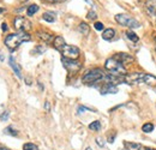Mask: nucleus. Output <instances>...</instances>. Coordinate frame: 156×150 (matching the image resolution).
Listing matches in <instances>:
<instances>
[{
    "label": "nucleus",
    "instance_id": "nucleus-8",
    "mask_svg": "<svg viewBox=\"0 0 156 150\" xmlns=\"http://www.w3.org/2000/svg\"><path fill=\"white\" fill-rule=\"evenodd\" d=\"M144 73L143 72H133V73H126L125 75V83L126 84H138L142 83V78Z\"/></svg>",
    "mask_w": 156,
    "mask_h": 150
},
{
    "label": "nucleus",
    "instance_id": "nucleus-7",
    "mask_svg": "<svg viewBox=\"0 0 156 150\" xmlns=\"http://www.w3.org/2000/svg\"><path fill=\"white\" fill-rule=\"evenodd\" d=\"M13 25L18 31H25V33L31 29V23L25 17H22V16H17L13 19Z\"/></svg>",
    "mask_w": 156,
    "mask_h": 150
},
{
    "label": "nucleus",
    "instance_id": "nucleus-2",
    "mask_svg": "<svg viewBox=\"0 0 156 150\" xmlns=\"http://www.w3.org/2000/svg\"><path fill=\"white\" fill-rule=\"evenodd\" d=\"M104 68L109 71L112 75H119V76H125L126 72V68L124 66L122 62H120L119 60H117L115 58H109L106 60L104 62Z\"/></svg>",
    "mask_w": 156,
    "mask_h": 150
},
{
    "label": "nucleus",
    "instance_id": "nucleus-26",
    "mask_svg": "<svg viewBox=\"0 0 156 150\" xmlns=\"http://www.w3.org/2000/svg\"><path fill=\"white\" fill-rule=\"evenodd\" d=\"M45 51H46L45 47H42V46H36L35 48H34V51H32V53H35V54H42V53H45Z\"/></svg>",
    "mask_w": 156,
    "mask_h": 150
},
{
    "label": "nucleus",
    "instance_id": "nucleus-35",
    "mask_svg": "<svg viewBox=\"0 0 156 150\" xmlns=\"http://www.w3.org/2000/svg\"><path fill=\"white\" fill-rule=\"evenodd\" d=\"M4 59H5V57H4V55H3V53L0 52V60H1V61H4Z\"/></svg>",
    "mask_w": 156,
    "mask_h": 150
},
{
    "label": "nucleus",
    "instance_id": "nucleus-9",
    "mask_svg": "<svg viewBox=\"0 0 156 150\" xmlns=\"http://www.w3.org/2000/svg\"><path fill=\"white\" fill-rule=\"evenodd\" d=\"M113 58H115L117 60H119L122 64H129V62H132L133 61V57L131 54H127V53H118L115 54Z\"/></svg>",
    "mask_w": 156,
    "mask_h": 150
},
{
    "label": "nucleus",
    "instance_id": "nucleus-12",
    "mask_svg": "<svg viewBox=\"0 0 156 150\" xmlns=\"http://www.w3.org/2000/svg\"><path fill=\"white\" fill-rule=\"evenodd\" d=\"M66 45L65 43V40L61 37V36H56V37H54V40H53V46H54V48L56 49V51H61L63 48H64V46Z\"/></svg>",
    "mask_w": 156,
    "mask_h": 150
},
{
    "label": "nucleus",
    "instance_id": "nucleus-38",
    "mask_svg": "<svg viewBox=\"0 0 156 150\" xmlns=\"http://www.w3.org/2000/svg\"><path fill=\"white\" fill-rule=\"evenodd\" d=\"M5 11V9H0V13H1V12H4Z\"/></svg>",
    "mask_w": 156,
    "mask_h": 150
},
{
    "label": "nucleus",
    "instance_id": "nucleus-27",
    "mask_svg": "<svg viewBox=\"0 0 156 150\" xmlns=\"http://www.w3.org/2000/svg\"><path fill=\"white\" fill-rule=\"evenodd\" d=\"M87 17H88V19H90V21H94V19L97 18V14H96V12H94V11H89Z\"/></svg>",
    "mask_w": 156,
    "mask_h": 150
},
{
    "label": "nucleus",
    "instance_id": "nucleus-37",
    "mask_svg": "<svg viewBox=\"0 0 156 150\" xmlns=\"http://www.w3.org/2000/svg\"><path fill=\"white\" fill-rule=\"evenodd\" d=\"M143 150H156V149H150V148H143Z\"/></svg>",
    "mask_w": 156,
    "mask_h": 150
},
{
    "label": "nucleus",
    "instance_id": "nucleus-21",
    "mask_svg": "<svg viewBox=\"0 0 156 150\" xmlns=\"http://www.w3.org/2000/svg\"><path fill=\"white\" fill-rule=\"evenodd\" d=\"M89 129L91 130V131H95V132L100 131V129H101V123L98 121V120H95V121H93L91 124L89 125Z\"/></svg>",
    "mask_w": 156,
    "mask_h": 150
},
{
    "label": "nucleus",
    "instance_id": "nucleus-17",
    "mask_svg": "<svg viewBox=\"0 0 156 150\" xmlns=\"http://www.w3.org/2000/svg\"><path fill=\"white\" fill-rule=\"evenodd\" d=\"M78 30L80 31V34H83V35H89V33H90V28H89V25L87 24V23H84V22H82L80 24L78 25Z\"/></svg>",
    "mask_w": 156,
    "mask_h": 150
},
{
    "label": "nucleus",
    "instance_id": "nucleus-29",
    "mask_svg": "<svg viewBox=\"0 0 156 150\" xmlns=\"http://www.w3.org/2000/svg\"><path fill=\"white\" fill-rule=\"evenodd\" d=\"M94 28L96 29V30H98V31H101V30H103V28H104V25L102 24L101 22H96L95 24H94Z\"/></svg>",
    "mask_w": 156,
    "mask_h": 150
},
{
    "label": "nucleus",
    "instance_id": "nucleus-16",
    "mask_svg": "<svg viewBox=\"0 0 156 150\" xmlns=\"http://www.w3.org/2000/svg\"><path fill=\"white\" fill-rule=\"evenodd\" d=\"M142 83L146 84V85H156V77L153 75H145L142 78Z\"/></svg>",
    "mask_w": 156,
    "mask_h": 150
},
{
    "label": "nucleus",
    "instance_id": "nucleus-15",
    "mask_svg": "<svg viewBox=\"0 0 156 150\" xmlns=\"http://www.w3.org/2000/svg\"><path fill=\"white\" fill-rule=\"evenodd\" d=\"M10 66L12 67L13 72L16 73V76H17L18 78H22V72H21V67L18 66V64L14 61L13 57H10Z\"/></svg>",
    "mask_w": 156,
    "mask_h": 150
},
{
    "label": "nucleus",
    "instance_id": "nucleus-23",
    "mask_svg": "<svg viewBox=\"0 0 156 150\" xmlns=\"http://www.w3.org/2000/svg\"><path fill=\"white\" fill-rule=\"evenodd\" d=\"M38 11V6L37 5H30L29 7H28V10H27V14L28 16H34L36 12Z\"/></svg>",
    "mask_w": 156,
    "mask_h": 150
},
{
    "label": "nucleus",
    "instance_id": "nucleus-20",
    "mask_svg": "<svg viewBox=\"0 0 156 150\" xmlns=\"http://www.w3.org/2000/svg\"><path fill=\"white\" fill-rule=\"evenodd\" d=\"M126 36H127V38H129V40H131L132 42H138V40H139L138 35H137V34H135L133 31H131V30L126 31Z\"/></svg>",
    "mask_w": 156,
    "mask_h": 150
},
{
    "label": "nucleus",
    "instance_id": "nucleus-41",
    "mask_svg": "<svg viewBox=\"0 0 156 150\" xmlns=\"http://www.w3.org/2000/svg\"><path fill=\"white\" fill-rule=\"evenodd\" d=\"M155 51H156V49H155Z\"/></svg>",
    "mask_w": 156,
    "mask_h": 150
},
{
    "label": "nucleus",
    "instance_id": "nucleus-24",
    "mask_svg": "<svg viewBox=\"0 0 156 150\" xmlns=\"http://www.w3.org/2000/svg\"><path fill=\"white\" fill-rule=\"evenodd\" d=\"M154 127H155V126H154L151 123H146V124H144V125L142 126V131H143L144 133H149V132H151V131L154 130Z\"/></svg>",
    "mask_w": 156,
    "mask_h": 150
},
{
    "label": "nucleus",
    "instance_id": "nucleus-19",
    "mask_svg": "<svg viewBox=\"0 0 156 150\" xmlns=\"http://www.w3.org/2000/svg\"><path fill=\"white\" fill-rule=\"evenodd\" d=\"M125 148L127 150H141V144H137V143H130V142H125L124 143Z\"/></svg>",
    "mask_w": 156,
    "mask_h": 150
},
{
    "label": "nucleus",
    "instance_id": "nucleus-34",
    "mask_svg": "<svg viewBox=\"0 0 156 150\" xmlns=\"http://www.w3.org/2000/svg\"><path fill=\"white\" fill-rule=\"evenodd\" d=\"M1 30L3 31H6L7 30V24H6V23H3V24H1Z\"/></svg>",
    "mask_w": 156,
    "mask_h": 150
},
{
    "label": "nucleus",
    "instance_id": "nucleus-11",
    "mask_svg": "<svg viewBox=\"0 0 156 150\" xmlns=\"http://www.w3.org/2000/svg\"><path fill=\"white\" fill-rule=\"evenodd\" d=\"M145 10L150 16H156V0H146Z\"/></svg>",
    "mask_w": 156,
    "mask_h": 150
},
{
    "label": "nucleus",
    "instance_id": "nucleus-1",
    "mask_svg": "<svg viewBox=\"0 0 156 150\" xmlns=\"http://www.w3.org/2000/svg\"><path fill=\"white\" fill-rule=\"evenodd\" d=\"M30 35L25 31H18L16 34H10L7 35L5 38V45L10 51H14L17 49L18 47L23 43V42H28L30 41Z\"/></svg>",
    "mask_w": 156,
    "mask_h": 150
},
{
    "label": "nucleus",
    "instance_id": "nucleus-30",
    "mask_svg": "<svg viewBox=\"0 0 156 150\" xmlns=\"http://www.w3.org/2000/svg\"><path fill=\"white\" fill-rule=\"evenodd\" d=\"M96 143H97V145H98V147H101V148H103V147H104V142H103V139H102V138H96Z\"/></svg>",
    "mask_w": 156,
    "mask_h": 150
},
{
    "label": "nucleus",
    "instance_id": "nucleus-6",
    "mask_svg": "<svg viewBox=\"0 0 156 150\" xmlns=\"http://www.w3.org/2000/svg\"><path fill=\"white\" fill-rule=\"evenodd\" d=\"M64 58H69V59H77L80 54L79 48H77L76 46H70V45H65L64 48L60 51Z\"/></svg>",
    "mask_w": 156,
    "mask_h": 150
},
{
    "label": "nucleus",
    "instance_id": "nucleus-10",
    "mask_svg": "<svg viewBox=\"0 0 156 150\" xmlns=\"http://www.w3.org/2000/svg\"><path fill=\"white\" fill-rule=\"evenodd\" d=\"M117 92H118L117 85H113L111 83L104 84L101 88V94H102V95H106V94H117Z\"/></svg>",
    "mask_w": 156,
    "mask_h": 150
},
{
    "label": "nucleus",
    "instance_id": "nucleus-40",
    "mask_svg": "<svg viewBox=\"0 0 156 150\" xmlns=\"http://www.w3.org/2000/svg\"><path fill=\"white\" fill-rule=\"evenodd\" d=\"M155 41H156V38H155Z\"/></svg>",
    "mask_w": 156,
    "mask_h": 150
},
{
    "label": "nucleus",
    "instance_id": "nucleus-31",
    "mask_svg": "<svg viewBox=\"0 0 156 150\" xmlns=\"http://www.w3.org/2000/svg\"><path fill=\"white\" fill-rule=\"evenodd\" d=\"M88 108H85V107H82V106H79L78 107V113H83L84 110H87Z\"/></svg>",
    "mask_w": 156,
    "mask_h": 150
},
{
    "label": "nucleus",
    "instance_id": "nucleus-14",
    "mask_svg": "<svg viewBox=\"0 0 156 150\" xmlns=\"http://www.w3.org/2000/svg\"><path fill=\"white\" fill-rule=\"evenodd\" d=\"M36 35H37V37L40 38V40H42L43 42H46V43H48V42H51L52 40H54L53 38V36L51 35V34H48V33H45V31H37L36 33Z\"/></svg>",
    "mask_w": 156,
    "mask_h": 150
},
{
    "label": "nucleus",
    "instance_id": "nucleus-33",
    "mask_svg": "<svg viewBox=\"0 0 156 150\" xmlns=\"http://www.w3.org/2000/svg\"><path fill=\"white\" fill-rule=\"evenodd\" d=\"M48 3H63L65 0H47Z\"/></svg>",
    "mask_w": 156,
    "mask_h": 150
},
{
    "label": "nucleus",
    "instance_id": "nucleus-4",
    "mask_svg": "<svg viewBox=\"0 0 156 150\" xmlns=\"http://www.w3.org/2000/svg\"><path fill=\"white\" fill-rule=\"evenodd\" d=\"M104 77L103 75V71L101 68H94V70H90L88 72L83 76L82 81L83 83H87V84H91V83H95V82H98L100 79Z\"/></svg>",
    "mask_w": 156,
    "mask_h": 150
},
{
    "label": "nucleus",
    "instance_id": "nucleus-13",
    "mask_svg": "<svg viewBox=\"0 0 156 150\" xmlns=\"http://www.w3.org/2000/svg\"><path fill=\"white\" fill-rule=\"evenodd\" d=\"M114 36H115V30L112 29V28L103 30V33H102V38H103V40H106V41L113 40Z\"/></svg>",
    "mask_w": 156,
    "mask_h": 150
},
{
    "label": "nucleus",
    "instance_id": "nucleus-32",
    "mask_svg": "<svg viewBox=\"0 0 156 150\" xmlns=\"http://www.w3.org/2000/svg\"><path fill=\"white\" fill-rule=\"evenodd\" d=\"M45 108H46L47 112H49V110H51V108H49V102H48V101L45 102Z\"/></svg>",
    "mask_w": 156,
    "mask_h": 150
},
{
    "label": "nucleus",
    "instance_id": "nucleus-22",
    "mask_svg": "<svg viewBox=\"0 0 156 150\" xmlns=\"http://www.w3.org/2000/svg\"><path fill=\"white\" fill-rule=\"evenodd\" d=\"M5 135H9V136H18V132L16 131L12 126H7V127L4 130Z\"/></svg>",
    "mask_w": 156,
    "mask_h": 150
},
{
    "label": "nucleus",
    "instance_id": "nucleus-3",
    "mask_svg": "<svg viewBox=\"0 0 156 150\" xmlns=\"http://www.w3.org/2000/svg\"><path fill=\"white\" fill-rule=\"evenodd\" d=\"M115 21L119 23L120 25L122 27H129L131 29H135V28H139V22L136 21L135 18H132L131 16L126 14V13H119L115 16Z\"/></svg>",
    "mask_w": 156,
    "mask_h": 150
},
{
    "label": "nucleus",
    "instance_id": "nucleus-18",
    "mask_svg": "<svg viewBox=\"0 0 156 150\" xmlns=\"http://www.w3.org/2000/svg\"><path fill=\"white\" fill-rule=\"evenodd\" d=\"M42 19L48 22V23H53V22H55V16L52 12H45L42 14Z\"/></svg>",
    "mask_w": 156,
    "mask_h": 150
},
{
    "label": "nucleus",
    "instance_id": "nucleus-36",
    "mask_svg": "<svg viewBox=\"0 0 156 150\" xmlns=\"http://www.w3.org/2000/svg\"><path fill=\"white\" fill-rule=\"evenodd\" d=\"M0 150H10V149H7V148H5V147H3L1 144H0Z\"/></svg>",
    "mask_w": 156,
    "mask_h": 150
},
{
    "label": "nucleus",
    "instance_id": "nucleus-5",
    "mask_svg": "<svg viewBox=\"0 0 156 150\" xmlns=\"http://www.w3.org/2000/svg\"><path fill=\"white\" fill-rule=\"evenodd\" d=\"M61 62L64 67L66 68L70 73H77L78 71L82 68V64L79 61L75 60V59H69V58H61Z\"/></svg>",
    "mask_w": 156,
    "mask_h": 150
},
{
    "label": "nucleus",
    "instance_id": "nucleus-39",
    "mask_svg": "<svg viewBox=\"0 0 156 150\" xmlns=\"http://www.w3.org/2000/svg\"><path fill=\"white\" fill-rule=\"evenodd\" d=\"M85 150H93V149H91V148H90V147H88V148L85 149Z\"/></svg>",
    "mask_w": 156,
    "mask_h": 150
},
{
    "label": "nucleus",
    "instance_id": "nucleus-25",
    "mask_svg": "<svg viewBox=\"0 0 156 150\" xmlns=\"http://www.w3.org/2000/svg\"><path fill=\"white\" fill-rule=\"evenodd\" d=\"M23 150H38V147L34 143H25L23 145Z\"/></svg>",
    "mask_w": 156,
    "mask_h": 150
},
{
    "label": "nucleus",
    "instance_id": "nucleus-28",
    "mask_svg": "<svg viewBox=\"0 0 156 150\" xmlns=\"http://www.w3.org/2000/svg\"><path fill=\"white\" fill-rule=\"evenodd\" d=\"M9 115H10V113L7 112V110H5L4 113H1V114H0V120H3V121H6L7 119H9Z\"/></svg>",
    "mask_w": 156,
    "mask_h": 150
}]
</instances>
